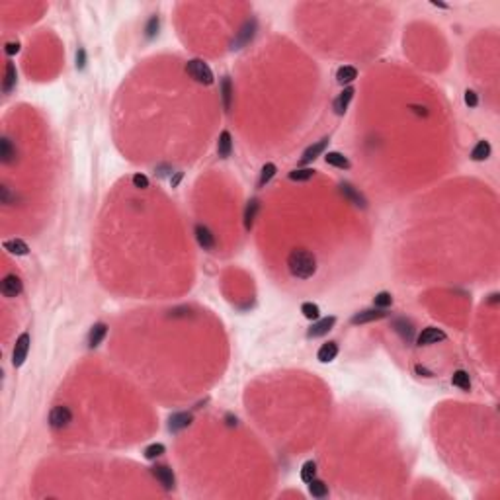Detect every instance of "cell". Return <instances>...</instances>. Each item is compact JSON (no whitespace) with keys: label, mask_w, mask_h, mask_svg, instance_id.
Instances as JSON below:
<instances>
[{"label":"cell","mask_w":500,"mask_h":500,"mask_svg":"<svg viewBox=\"0 0 500 500\" xmlns=\"http://www.w3.org/2000/svg\"><path fill=\"white\" fill-rule=\"evenodd\" d=\"M288 266H290V272L299 278V280H309L313 278L316 272V260L315 256L305 250V248H295L291 250L290 258H288Z\"/></svg>","instance_id":"obj_1"},{"label":"cell","mask_w":500,"mask_h":500,"mask_svg":"<svg viewBox=\"0 0 500 500\" xmlns=\"http://www.w3.org/2000/svg\"><path fill=\"white\" fill-rule=\"evenodd\" d=\"M186 71H188V75L192 77V79L196 80V82H200V84H213V73H211V69L207 67V63H203V61H200V59H194V61H190L188 63V67H186Z\"/></svg>","instance_id":"obj_2"},{"label":"cell","mask_w":500,"mask_h":500,"mask_svg":"<svg viewBox=\"0 0 500 500\" xmlns=\"http://www.w3.org/2000/svg\"><path fill=\"white\" fill-rule=\"evenodd\" d=\"M71 422H73V412H71L69 406L59 404V406H55L51 412H49V424H51V428H55V430L67 428Z\"/></svg>","instance_id":"obj_3"},{"label":"cell","mask_w":500,"mask_h":500,"mask_svg":"<svg viewBox=\"0 0 500 500\" xmlns=\"http://www.w3.org/2000/svg\"><path fill=\"white\" fill-rule=\"evenodd\" d=\"M29 334L24 332V334H20V338L16 340V346H14V352H12V364H14V368H20L24 362H26L27 358V352H29Z\"/></svg>","instance_id":"obj_4"},{"label":"cell","mask_w":500,"mask_h":500,"mask_svg":"<svg viewBox=\"0 0 500 500\" xmlns=\"http://www.w3.org/2000/svg\"><path fill=\"white\" fill-rule=\"evenodd\" d=\"M0 290H2V295L4 297H16V295H20L22 290H24V284H22V280L16 276V274H8L4 280H2V286H0Z\"/></svg>","instance_id":"obj_5"},{"label":"cell","mask_w":500,"mask_h":500,"mask_svg":"<svg viewBox=\"0 0 500 500\" xmlns=\"http://www.w3.org/2000/svg\"><path fill=\"white\" fill-rule=\"evenodd\" d=\"M151 473H153V477L157 479L158 483H160L166 491L174 489L176 479H174V473H172V469H170V467H166V465H155V467L151 469Z\"/></svg>","instance_id":"obj_6"},{"label":"cell","mask_w":500,"mask_h":500,"mask_svg":"<svg viewBox=\"0 0 500 500\" xmlns=\"http://www.w3.org/2000/svg\"><path fill=\"white\" fill-rule=\"evenodd\" d=\"M442 340H446V332L440 330V328H436V326H428V328H424L420 334H418L416 344L418 346H428V344H436L442 342Z\"/></svg>","instance_id":"obj_7"},{"label":"cell","mask_w":500,"mask_h":500,"mask_svg":"<svg viewBox=\"0 0 500 500\" xmlns=\"http://www.w3.org/2000/svg\"><path fill=\"white\" fill-rule=\"evenodd\" d=\"M336 324V316H326V318H318L315 324L309 328L307 336L309 338H318V336H324L328 330H332V326Z\"/></svg>","instance_id":"obj_8"},{"label":"cell","mask_w":500,"mask_h":500,"mask_svg":"<svg viewBox=\"0 0 500 500\" xmlns=\"http://www.w3.org/2000/svg\"><path fill=\"white\" fill-rule=\"evenodd\" d=\"M383 316H387L385 309H377L375 307V309H366V311L356 313L350 320H352V324H366V322H371V320H379Z\"/></svg>","instance_id":"obj_9"},{"label":"cell","mask_w":500,"mask_h":500,"mask_svg":"<svg viewBox=\"0 0 500 500\" xmlns=\"http://www.w3.org/2000/svg\"><path fill=\"white\" fill-rule=\"evenodd\" d=\"M340 192L344 194V198L346 200H350L354 205H358V207H368V201H366V198L354 188L352 184H348V182H344V184H340Z\"/></svg>","instance_id":"obj_10"},{"label":"cell","mask_w":500,"mask_h":500,"mask_svg":"<svg viewBox=\"0 0 500 500\" xmlns=\"http://www.w3.org/2000/svg\"><path fill=\"white\" fill-rule=\"evenodd\" d=\"M196 238L203 250H213L215 248V237L205 225H196Z\"/></svg>","instance_id":"obj_11"},{"label":"cell","mask_w":500,"mask_h":500,"mask_svg":"<svg viewBox=\"0 0 500 500\" xmlns=\"http://www.w3.org/2000/svg\"><path fill=\"white\" fill-rule=\"evenodd\" d=\"M328 141H330V139H328V137H324V139L316 141L315 145H311V147L303 153V157H301V164H309L311 160H315V158L318 157V155H320L326 147H328Z\"/></svg>","instance_id":"obj_12"},{"label":"cell","mask_w":500,"mask_h":500,"mask_svg":"<svg viewBox=\"0 0 500 500\" xmlns=\"http://www.w3.org/2000/svg\"><path fill=\"white\" fill-rule=\"evenodd\" d=\"M336 356H338V344L336 342L322 344V346L318 348V352H316V358H318V362H322V364L332 362Z\"/></svg>","instance_id":"obj_13"},{"label":"cell","mask_w":500,"mask_h":500,"mask_svg":"<svg viewBox=\"0 0 500 500\" xmlns=\"http://www.w3.org/2000/svg\"><path fill=\"white\" fill-rule=\"evenodd\" d=\"M190 424H192V414H188V412H176V414L170 416L168 428H170V432H180V430L188 428Z\"/></svg>","instance_id":"obj_14"},{"label":"cell","mask_w":500,"mask_h":500,"mask_svg":"<svg viewBox=\"0 0 500 500\" xmlns=\"http://www.w3.org/2000/svg\"><path fill=\"white\" fill-rule=\"evenodd\" d=\"M105 334H107V326H105L104 322L94 324V326H92V330H90V334H88V346H90V348L100 346L102 340L105 338Z\"/></svg>","instance_id":"obj_15"},{"label":"cell","mask_w":500,"mask_h":500,"mask_svg":"<svg viewBox=\"0 0 500 500\" xmlns=\"http://www.w3.org/2000/svg\"><path fill=\"white\" fill-rule=\"evenodd\" d=\"M4 250H8L10 254H16V256H26L29 252V246H27L24 240L20 238H12V240H4Z\"/></svg>","instance_id":"obj_16"},{"label":"cell","mask_w":500,"mask_h":500,"mask_svg":"<svg viewBox=\"0 0 500 500\" xmlns=\"http://www.w3.org/2000/svg\"><path fill=\"white\" fill-rule=\"evenodd\" d=\"M352 96H354V88H352V86H348V88H344L342 90V94L334 100V111H336L338 115H344V113H346V109H348V104H350Z\"/></svg>","instance_id":"obj_17"},{"label":"cell","mask_w":500,"mask_h":500,"mask_svg":"<svg viewBox=\"0 0 500 500\" xmlns=\"http://www.w3.org/2000/svg\"><path fill=\"white\" fill-rule=\"evenodd\" d=\"M217 153H219V157H223V158L231 157V153H233V139H231V133L229 131H223L219 135Z\"/></svg>","instance_id":"obj_18"},{"label":"cell","mask_w":500,"mask_h":500,"mask_svg":"<svg viewBox=\"0 0 500 500\" xmlns=\"http://www.w3.org/2000/svg\"><path fill=\"white\" fill-rule=\"evenodd\" d=\"M324 160H326V164H330V166H336V168H350V160L344 157L342 153H338V151H330V153H326L324 155Z\"/></svg>","instance_id":"obj_19"},{"label":"cell","mask_w":500,"mask_h":500,"mask_svg":"<svg viewBox=\"0 0 500 500\" xmlns=\"http://www.w3.org/2000/svg\"><path fill=\"white\" fill-rule=\"evenodd\" d=\"M451 383H453L455 387H459L461 391H469V389H471V379H469V373H467V371H463V369H457V371L453 373Z\"/></svg>","instance_id":"obj_20"},{"label":"cell","mask_w":500,"mask_h":500,"mask_svg":"<svg viewBox=\"0 0 500 500\" xmlns=\"http://www.w3.org/2000/svg\"><path fill=\"white\" fill-rule=\"evenodd\" d=\"M0 157L4 160V164H10L14 160V157H16V149L12 147V141L8 137H4L0 141Z\"/></svg>","instance_id":"obj_21"},{"label":"cell","mask_w":500,"mask_h":500,"mask_svg":"<svg viewBox=\"0 0 500 500\" xmlns=\"http://www.w3.org/2000/svg\"><path fill=\"white\" fill-rule=\"evenodd\" d=\"M489 157H491V145L487 141H479L475 145V149L471 151V158L477 160V162H481V160H487Z\"/></svg>","instance_id":"obj_22"},{"label":"cell","mask_w":500,"mask_h":500,"mask_svg":"<svg viewBox=\"0 0 500 500\" xmlns=\"http://www.w3.org/2000/svg\"><path fill=\"white\" fill-rule=\"evenodd\" d=\"M16 86V67L14 63H6V75H4V92H12V88Z\"/></svg>","instance_id":"obj_23"},{"label":"cell","mask_w":500,"mask_h":500,"mask_svg":"<svg viewBox=\"0 0 500 500\" xmlns=\"http://www.w3.org/2000/svg\"><path fill=\"white\" fill-rule=\"evenodd\" d=\"M221 94H223V105L229 111L231 109V100H233V84H231L229 77H225L223 82H221Z\"/></svg>","instance_id":"obj_24"},{"label":"cell","mask_w":500,"mask_h":500,"mask_svg":"<svg viewBox=\"0 0 500 500\" xmlns=\"http://www.w3.org/2000/svg\"><path fill=\"white\" fill-rule=\"evenodd\" d=\"M309 495L315 497V499H324V497L328 495V487H326L322 481L313 479V481L309 483Z\"/></svg>","instance_id":"obj_25"},{"label":"cell","mask_w":500,"mask_h":500,"mask_svg":"<svg viewBox=\"0 0 500 500\" xmlns=\"http://www.w3.org/2000/svg\"><path fill=\"white\" fill-rule=\"evenodd\" d=\"M336 79H338L340 84H348V82L358 79V71L354 67H340L338 73H336Z\"/></svg>","instance_id":"obj_26"},{"label":"cell","mask_w":500,"mask_h":500,"mask_svg":"<svg viewBox=\"0 0 500 500\" xmlns=\"http://www.w3.org/2000/svg\"><path fill=\"white\" fill-rule=\"evenodd\" d=\"M260 207V203H258V200H252V201H248V205H246V211H244V227L246 229H250L252 227V223H254V217H256V211Z\"/></svg>","instance_id":"obj_27"},{"label":"cell","mask_w":500,"mask_h":500,"mask_svg":"<svg viewBox=\"0 0 500 500\" xmlns=\"http://www.w3.org/2000/svg\"><path fill=\"white\" fill-rule=\"evenodd\" d=\"M313 176H315V170H313V168H297V170L290 172V180H293V182H307V180H311Z\"/></svg>","instance_id":"obj_28"},{"label":"cell","mask_w":500,"mask_h":500,"mask_svg":"<svg viewBox=\"0 0 500 500\" xmlns=\"http://www.w3.org/2000/svg\"><path fill=\"white\" fill-rule=\"evenodd\" d=\"M397 326V332L406 340V342H410L412 340V334H414V330H412V324L410 322H406L404 318H400V320H397L395 322Z\"/></svg>","instance_id":"obj_29"},{"label":"cell","mask_w":500,"mask_h":500,"mask_svg":"<svg viewBox=\"0 0 500 500\" xmlns=\"http://www.w3.org/2000/svg\"><path fill=\"white\" fill-rule=\"evenodd\" d=\"M316 475V463L315 461H307V463H303V467H301V481L303 483H311L313 479H315Z\"/></svg>","instance_id":"obj_30"},{"label":"cell","mask_w":500,"mask_h":500,"mask_svg":"<svg viewBox=\"0 0 500 500\" xmlns=\"http://www.w3.org/2000/svg\"><path fill=\"white\" fill-rule=\"evenodd\" d=\"M373 305H375L377 309H387V307H391V305H393V295H391V293H387V291H381V293H377V295H375Z\"/></svg>","instance_id":"obj_31"},{"label":"cell","mask_w":500,"mask_h":500,"mask_svg":"<svg viewBox=\"0 0 500 500\" xmlns=\"http://www.w3.org/2000/svg\"><path fill=\"white\" fill-rule=\"evenodd\" d=\"M276 164L274 162H266L262 166V172H260V180H258V184L260 186H266L272 178H274V174H276Z\"/></svg>","instance_id":"obj_32"},{"label":"cell","mask_w":500,"mask_h":500,"mask_svg":"<svg viewBox=\"0 0 500 500\" xmlns=\"http://www.w3.org/2000/svg\"><path fill=\"white\" fill-rule=\"evenodd\" d=\"M301 313H303L305 318H309V320H318L320 309H318V305H315V303H303V305H301Z\"/></svg>","instance_id":"obj_33"},{"label":"cell","mask_w":500,"mask_h":500,"mask_svg":"<svg viewBox=\"0 0 500 500\" xmlns=\"http://www.w3.org/2000/svg\"><path fill=\"white\" fill-rule=\"evenodd\" d=\"M164 451H166V448H164L162 444H151L149 448H145V457H147V459H157V457H160Z\"/></svg>","instance_id":"obj_34"},{"label":"cell","mask_w":500,"mask_h":500,"mask_svg":"<svg viewBox=\"0 0 500 500\" xmlns=\"http://www.w3.org/2000/svg\"><path fill=\"white\" fill-rule=\"evenodd\" d=\"M133 186L139 188V190H147L149 188V178L143 176V174H135L133 176Z\"/></svg>","instance_id":"obj_35"},{"label":"cell","mask_w":500,"mask_h":500,"mask_svg":"<svg viewBox=\"0 0 500 500\" xmlns=\"http://www.w3.org/2000/svg\"><path fill=\"white\" fill-rule=\"evenodd\" d=\"M465 104L471 105V107H475V105L479 104V98H477V94H475L473 90H467V92H465Z\"/></svg>","instance_id":"obj_36"},{"label":"cell","mask_w":500,"mask_h":500,"mask_svg":"<svg viewBox=\"0 0 500 500\" xmlns=\"http://www.w3.org/2000/svg\"><path fill=\"white\" fill-rule=\"evenodd\" d=\"M157 29H158V18L155 16V18H151V22H149V27H147V35H149V37H153Z\"/></svg>","instance_id":"obj_37"},{"label":"cell","mask_w":500,"mask_h":500,"mask_svg":"<svg viewBox=\"0 0 500 500\" xmlns=\"http://www.w3.org/2000/svg\"><path fill=\"white\" fill-rule=\"evenodd\" d=\"M20 51V43H14V41H10V43H6V53L8 55H14V53Z\"/></svg>","instance_id":"obj_38"},{"label":"cell","mask_w":500,"mask_h":500,"mask_svg":"<svg viewBox=\"0 0 500 500\" xmlns=\"http://www.w3.org/2000/svg\"><path fill=\"white\" fill-rule=\"evenodd\" d=\"M86 65V53H84V49H80L79 51V55H77V67H84Z\"/></svg>","instance_id":"obj_39"},{"label":"cell","mask_w":500,"mask_h":500,"mask_svg":"<svg viewBox=\"0 0 500 500\" xmlns=\"http://www.w3.org/2000/svg\"><path fill=\"white\" fill-rule=\"evenodd\" d=\"M0 192H2V203H6V205H8V203H10V192H8V188L4 186Z\"/></svg>","instance_id":"obj_40"},{"label":"cell","mask_w":500,"mask_h":500,"mask_svg":"<svg viewBox=\"0 0 500 500\" xmlns=\"http://www.w3.org/2000/svg\"><path fill=\"white\" fill-rule=\"evenodd\" d=\"M416 373H422L424 377H432V373H430V371H426V369L422 368V366H416Z\"/></svg>","instance_id":"obj_41"},{"label":"cell","mask_w":500,"mask_h":500,"mask_svg":"<svg viewBox=\"0 0 500 500\" xmlns=\"http://www.w3.org/2000/svg\"><path fill=\"white\" fill-rule=\"evenodd\" d=\"M180 178H182V172H178V174H176V178H174V180H172V186H176V184H178V182H180Z\"/></svg>","instance_id":"obj_42"}]
</instances>
